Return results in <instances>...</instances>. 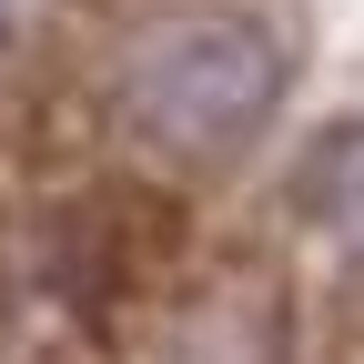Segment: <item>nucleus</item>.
Returning <instances> with one entry per match:
<instances>
[{
  "label": "nucleus",
  "mask_w": 364,
  "mask_h": 364,
  "mask_svg": "<svg viewBox=\"0 0 364 364\" xmlns=\"http://www.w3.org/2000/svg\"><path fill=\"white\" fill-rule=\"evenodd\" d=\"M284 102V41L253 11H162L122 41V122L162 162H233Z\"/></svg>",
  "instance_id": "1"
},
{
  "label": "nucleus",
  "mask_w": 364,
  "mask_h": 364,
  "mask_svg": "<svg viewBox=\"0 0 364 364\" xmlns=\"http://www.w3.org/2000/svg\"><path fill=\"white\" fill-rule=\"evenodd\" d=\"M132 364H294V334H284V294L263 273H213V284H182L162 294L152 334Z\"/></svg>",
  "instance_id": "2"
},
{
  "label": "nucleus",
  "mask_w": 364,
  "mask_h": 364,
  "mask_svg": "<svg viewBox=\"0 0 364 364\" xmlns=\"http://www.w3.org/2000/svg\"><path fill=\"white\" fill-rule=\"evenodd\" d=\"M284 213L314 233H364V112L324 122L304 142V162L284 172Z\"/></svg>",
  "instance_id": "3"
}]
</instances>
